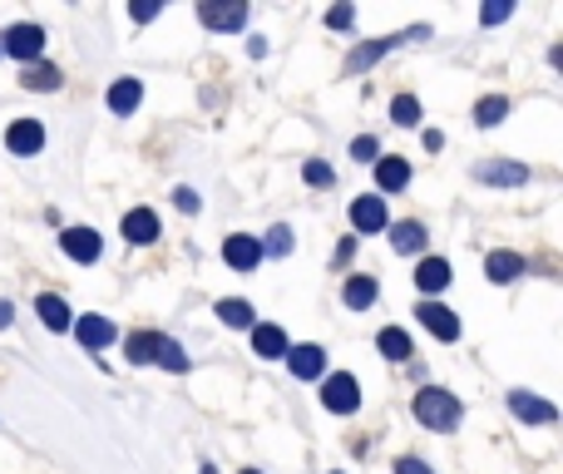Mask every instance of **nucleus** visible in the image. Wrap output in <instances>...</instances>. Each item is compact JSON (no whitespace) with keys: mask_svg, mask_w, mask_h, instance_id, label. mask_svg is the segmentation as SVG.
Returning a JSON list of instances; mask_svg holds the SVG:
<instances>
[{"mask_svg":"<svg viewBox=\"0 0 563 474\" xmlns=\"http://www.w3.org/2000/svg\"><path fill=\"white\" fill-rule=\"evenodd\" d=\"M415 316H420V326L430 336H440V341H454V336H460V316H454L444 302H420Z\"/></svg>","mask_w":563,"mask_h":474,"instance_id":"obj_7","label":"nucleus"},{"mask_svg":"<svg viewBox=\"0 0 563 474\" xmlns=\"http://www.w3.org/2000/svg\"><path fill=\"white\" fill-rule=\"evenodd\" d=\"M351 223H356V233H381L385 227V198H356Z\"/></svg>","mask_w":563,"mask_h":474,"instance_id":"obj_18","label":"nucleus"},{"mask_svg":"<svg viewBox=\"0 0 563 474\" xmlns=\"http://www.w3.org/2000/svg\"><path fill=\"white\" fill-rule=\"evenodd\" d=\"M35 312H40V321L49 326V331H69V326H75V316H69V306L59 302V296H35Z\"/></svg>","mask_w":563,"mask_h":474,"instance_id":"obj_22","label":"nucleus"},{"mask_svg":"<svg viewBox=\"0 0 563 474\" xmlns=\"http://www.w3.org/2000/svg\"><path fill=\"white\" fill-rule=\"evenodd\" d=\"M420 35H430V25H415L410 35H385V40H371V45H356L351 55H346V75H361V69H371L375 59L385 55V49L405 45V40H420Z\"/></svg>","mask_w":563,"mask_h":474,"instance_id":"obj_3","label":"nucleus"},{"mask_svg":"<svg viewBox=\"0 0 563 474\" xmlns=\"http://www.w3.org/2000/svg\"><path fill=\"white\" fill-rule=\"evenodd\" d=\"M509 410L519 415L523 425H553V420H559V410H553L549 400H539L533 391H514L509 395Z\"/></svg>","mask_w":563,"mask_h":474,"instance_id":"obj_9","label":"nucleus"},{"mask_svg":"<svg viewBox=\"0 0 563 474\" xmlns=\"http://www.w3.org/2000/svg\"><path fill=\"white\" fill-rule=\"evenodd\" d=\"M252 351L267 356V361H282L286 356V331L282 326H272V321H257L252 326Z\"/></svg>","mask_w":563,"mask_h":474,"instance_id":"obj_17","label":"nucleus"},{"mask_svg":"<svg viewBox=\"0 0 563 474\" xmlns=\"http://www.w3.org/2000/svg\"><path fill=\"white\" fill-rule=\"evenodd\" d=\"M119 227H124L128 242L144 247V242H154V237H158V213H154V207H128Z\"/></svg>","mask_w":563,"mask_h":474,"instance_id":"obj_13","label":"nucleus"},{"mask_svg":"<svg viewBox=\"0 0 563 474\" xmlns=\"http://www.w3.org/2000/svg\"><path fill=\"white\" fill-rule=\"evenodd\" d=\"M322 405H326V410H336V415H351L356 405H361V385H356V375H351V371L326 375V385H322Z\"/></svg>","mask_w":563,"mask_h":474,"instance_id":"obj_4","label":"nucleus"},{"mask_svg":"<svg viewBox=\"0 0 563 474\" xmlns=\"http://www.w3.org/2000/svg\"><path fill=\"white\" fill-rule=\"evenodd\" d=\"M223 262L233 267V272H252V267L262 262V242H257V237H247V233L223 237Z\"/></svg>","mask_w":563,"mask_h":474,"instance_id":"obj_6","label":"nucleus"},{"mask_svg":"<svg viewBox=\"0 0 563 474\" xmlns=\"http://www.w3.org/2000/svg\"><path fill=\"white\" fill-rule=\"evenodd\" d=\"M415 286H420V292H444V286H450V262H444V257H425V262L415 267Z\"/></svg>","mask_w":563,"mask_h":474,"instance_id":"obj_21","label":"nucleus"},{"mask_svg":"<svg viewBox=\"0 0 563 474\" xmlns=\"http://www.w3.org/2000/svg\"><path fill=\"white\" fill-rule=\"evenodd\" d=\"M391 119H395L401 128L420 124V99H415V94H395V99H391Z\"/></svg>","mask_w":563,"mask_h":474,"instance_id":"obj_29","label":"nucleus"},{"mask_svg":"<svg viewBox=\"0 0 563 474\" xmlns=\"http://www.w3.org/2000/svg\"><path fill=\"white\" fill-rule=\"evenodd\" d=\"M375 346H381L385 361H405V356H415V341L405 336V326H385V331L375 336Z\"/></svg>","mask_w":563,"mask_h":474,"instance_id":"obj_23","label":"nucleus"},{"mask_svg":"<svg viewBox=\"0 0 563 474\" xmlns=\"http://www.w3.org/2000/svg\"><path fill=\"white\" fill-rule=\"evenodd\" d=\"M460 400H454L450 391H440V385H425L420 395H415V420L430 425V430H454L460 425Z\"/></svg>","mask_w":563,"mask_h":474,"instance_id":"obj_1","label":"nucleus"},{"mask_svg":"<svg viewBox=\"0 0 563 474\" xmlns=\"http://www.w3.org/2000/svg\"><path fill=\"white\" fill-rule=\"evenodd\" d=\"M484 276L489 282H514V276H523V257L519 252H509V247H499V252H489L484 257Z\"/></svg>","mask_w":563,"mask_h":474,"instance_id":"obj_16","label":"nucleus"},{"mask_svg":"<svg viewBox=\"0 0 563 474\" xmlns=\"http://www.w3.org/2000/svg\"><path fill=\"white\" fill-rule=\"evenodd\" d=\"M375 154H381V144H375V138H371V134L351 138V158H356V163H365V158H375Z\"/></svg>","mask_w":563,"mask_h":474,"instance_id":"obj_32","label":"nucleus"},{"mask_svg":"<svg viewBox=\"0 0 563 474\" xmlns=\"http://www.w3.org/2000/svg\"><path fill=\"white\" fill-rule=\"evenodd\" d=\"M173 203H178V213H198V193H193V188H173Z\"/></svg>","mask_w":563,"mask_h":474,"instance_id":"obj_34","label":"nucleus"},{"mask_svg":"<svg viewBox=\"0 0 563 474\" xmlns=\"http://www.w3.org/2000/svg\"><path fill=\"white\" fill-rule=\"evenodd\" d=\"M375 292H381V286H375L371 276H351V282H346V306H356V312H365V306L375 302Z\"/></svg>","mask_w":563,"mask_h":474,"instance_id":"obj_28","label":"nucleus"},{"mask_svg":"<svg viewBox=\"0 0 563 474\" xmlns=\"http://www.w3.org/2000/svg\"><path fill=\"white\" fill-rule=\"evenodd\" d=\"M405 183H410V163H405V158H395V154L375 158V188H381V193H401Z\"/></svg>","mask_w":563,"mask_h":474,"instance_id":"obj_14","label":"nucleus"},{"mask_svg":"<svg viewBox=\"0 0 563 474\" xmlns=\"http://www.w3.org/2000/svg\"><path fill=\"white\" fill-rule=\"evenodd\" d=\"M20 84L25 89H35V94H45V89H59V69L55 65H25V75H20Z\"/></svg>","mask_w":563,"mask_h":474,"instance_id":"obj_25","label":"nucleus"},{"mask_svg":"<svg viewBox=\"0 0 563 474\" xmlns=\"http://www.w3.org/2000/svg\"><path fill=\"white\" fill-rule=\"evenodd\" d=\"M5 148L20 158L40 154V148H45V124H40V119H15V124L5 128Z\"/></svg>","mask_w":563,"mask_h":474,"instance_id":"obj_5","label":"nucleus"},{"mask_svg":"<svg viewBox=\"0 0 563 474\" xmlns=\"http://www.w3.org/2000/svg\"><path fill=\"white\" fill-rule=\"evenodd\" d=\"M474 178H480V183H504V188H519V183H529V168H523V163H514V158H489V163H480V168H474Z\"/></svg>","mask_w":563,"mask_h":474,"instance_id":"obj_10","label":"nucleus"},{"mask_svg":"<svg viewBox=\"0 0 563 474\" xmlns=\"http://www.w3.org/2000/svg\"><path fill=\"white\" fill-rule=\"evenodd\" d=\"M138 104H144V84H138L134 75L109 84V109H114V114H134Z\"/></svg>","mask_w":563,"mask_h":474,"instance_id":"obj_20","label":"nucleus"},{"mask_svg":"<svg viewBox=\"0 0 563 474\" xmlns=\"http://www.w3.org/2000/svg\"><path fill=\"white\" fill-rule=\"evenodd\" d=\"M0 49H5L10 59H30V65H35L40 49H45V30H40L35 20H25V25H10L5 35H0Z\"/></svg>","mask_w":563,"mask_h":474,"instance_id":"obj_2","label":"nucleus"},{"mask_svg":"<svg viewBox=\"0 0 563 474\" xmlns=\"http://www.w3.org/2000/svg\"><path fill=\"white\" fill-rule=\"evenodd\" d=\"M217 316H223L227 326H237V331H243V326H252V306L243 302V296H223V302H217Z\"/></svg>","mask_w":563,"mask_h":474,"instance_id":"obj_26","label":"nucleus"},{"mask_svg":"<svg viewBox=\"0 0 563 474\" xmlns=\"http://www.w3.org/2000/svg\"><path fill=\"white\" fill-rule=\"evenodd\" d=\"M198 20H203L207 30H243L247 5H198Z\"/></svg>","mask_w":563,"mask_h":474,"instance_id":"obj_19","label":"nucleus"},{"mask_svg":"<svg viewBox=\"0 0 563 474\" xmlns=\"http://www.w3.org/2000/svg\"><path fill=\"white\" fill-rule=\"evenodd\" d=\"M59 247H65V257H75V262H99V252H104L94 227H65V233H59Z\"/></svg>","mask_w":563,"mask_h":474,"instance_id":"obj_8","label":"nucleus"},{"mask_svg":"<svg viewBox=\"0 0 563 474\" xmlns=\"http://www.w3.org/2000/svg\"><path fill=\"white\" fill-rule=\"evenodd\" d=\"M286 365H292L296 381H316L326 371V351L322 346H286Z\"/></svg>","mask_w":563,"mask_h":474,"instance_id":"obj_11","label":"nucleus"},{"mask_svg":"<svg viewBox=\"0 0 563 474\" xmlns=\"http://www.w3.org/2000/svg\"><path fill=\"white\" fill-rule=\"evenodd\" d=\"M395 474H430L425 460H395Z\"/></svg>","mask_w":563,"mask_h":474,"instance_id":"obj_36","label":"nucleus"},{"mask_svg":"<svg viewBox=\"0 0 563 474\" xmlns=\"http://www.w3.org/2000/svg\"><path fill=\"white\" fill-rule=\"evenodd\" d=\"M391 247H395V252H420V247H425V227L420 223H395L391 227Z\"/></svg>","mask_w":563,"mask_h":474,"instance_id":"obj_24","label":"nucleus"},{"mask_svg":"<svg viewBox=\"0 0 563 474\" xmlns=\"http://www.w3.org/2000/svg\"><path fill=\"white\" fill-rule=\"evenodd\" d=\"M262 252H272V257L292 252V227H272V233H267V242H262Z\"/></svg>","mask_w":563,"mask_h":474,"instance_id":"obj_31","label":"nucleus"},{"mask_svg":"<svg viewBox=\"0 0 563 474\" xmlns=\"http://www.w3.org/2000/svg\"><path fill=\"white\" fill-rule=\"evenodd\" d=\"M302 178H306L312 188H331V183H336L331 163H322V158H306V163H302Z\"/></svg>","mask_w":563,"mask_h":474,"instance_id":"obj_30","label":"nucleus"},{"mask_svg":"<svg viewBox=\"0 0 563 474\" xmlns=\"http://www.w3.org/2000/svg\"><path fill=\"white\" fill-rule=\"evenodd\" d=\"M504 114H509V99H504V94H489V99H480V104H474V124H480V128H494Z\"/></svg>","mask_w":563,"mask_h":474,"instance_id":"obj_27","label":"nucleus"},{"mask_svg":"<svg viewBox=\"0 0 563 474\" xmlns=\"http://www.w3.org/2000/svg\"><path fill=\"white\" fill-rule=\"evenodd\" d=\"M75 336H79V346H85V351H104L119 331H114V321H109V316H79Z\"/></svg>","mask_w":563,"mask_h":474,"instance_id":"obj_12","label":"nucleus"},{"mask_svg":"<svg viewBox=\"0 0 563 474\" xmlns=\"http://www.w3.org/2000/svg\"><path fill=\"white\" fill-rule=\"evenodd\" d=\"M164 346H168V336H164V331H134V336L124 341V351H128V361H134V365H144V361H154V365H158Z\"/></svg>","mask_w":563,"mask_h":474,"instance_id":"obj_15","label":"nucleus"},{"mask_svg":"<svg viewBox=\"0 0 563 474\" xmlns=\"http://www.w3.org/2000/svg\"><path fill=\"white\" fill-rule=\"evenodd\" d=\"M480 20H484V25H504V20H509V5H484Z\"/></svg>","mask_w":563,"mask_h":474,"instance_id":"obj_35","label":"nucleus"},{"mask_svg":"<svg viewBox=\"0 0 563 474\" xmlns=\"http://www.w3.org/2000/svg\"><path fill=\"white\" fill-rule=\"evenodd\" d=\"M10 316H15L10 312V302H0V326H10Z\"/></svg>","mask_w":563,"mask_h":474,"instance_id":"obj_37","label":"nucleus"},{"mask_svg":"<svg viewBox=\"0 0 563 474\" xmlns=\"http://www.w3.org/2000/svg\"><path fill=\"white\" fill-rule=\"evenodd\" d=\"M243 474H257V470H243Z\"/></svg>","mask_w":563,"mask_h":474,"instance_id":"obj_38","label":"nucleus"},{"mask_svg":"<svg viewBox=\"0 0 563 474\" xmlns=\"http://www.w3.org/2000/svg\"><path fill=\"white\" fill-rule=\"evenodd\" d=\"M351 20H356V10H351V5L326 10V25H331V30H351Z\"/></svg>","mask_w":563,"mask_h":474,"instance_id":"obj_33","label":"nucleus"}]
</instances>
